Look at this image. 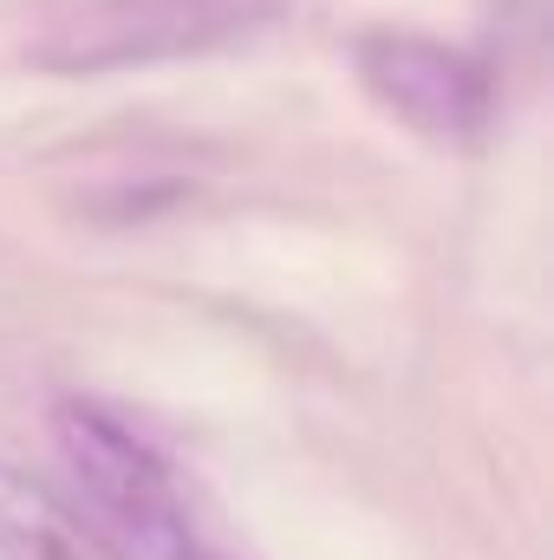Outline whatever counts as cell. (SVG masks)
Returning a JSON list of instances; mask_svg holds the SVG:
<instances>
[{
	"mask_svg": "<svg viewBox=\"0 0 554 560\" xmlns=\"http://www.w3.org/2000/svg\"><path fill=\"white\" fill-rule=\"evenodd\" d=\"M0 560H125L79 502L0 463Z\"/></svg>",
	"mask_w": 554,
	"mask_h": 560,
	"instance_id": "277c9868",
	"label": "cell"
},
{
	"mask_svg": "<svg viewBox=\"0 0 554 560\" xmlns=\"http://www.w3.org/2000/svg\"><path fill=\"white\" fill-rule=\"evenodd\" d=\"M293 0H39L26 59L59 79H99L222 52L275 26Z\"/></svg>",
	"mask_w": 554,
	"mask_h": 560,
	"instance_id": "7a4b0ae2",
	"label": "cell"
},
{
	"mask_svg": "<svg viewBox=\"0 0 554 560\" xmlns=\"http://www.w3.org/2000/svg\"><path fill=\"white\" fill-rule=\"evenodd\" d=\"M353 72L366 85V98L399 118L405 131L430 143H470L489 131V112H496V85H489V66L470 59L463 46H443L430 33H366L353 46Z\"/></svg>",
	"mask_w": 554,
	"mask_h": 560,
	"instance_id": "3957f363",
	"label": "cell"
},
{
	"mask_svg": "<svg viewBox=\"0 0 554 560\" xmlns=\"http://www.w3.org/2000/svg\"><path fill=\"white\" fill-rule=\"evenodd\" d=\"M53 443L92 509V528L125 560H235L196 515V495L176 463L138 423L92 398H66L53 405Z\"/></svg>",
	"mask_w": 554,
	"mask_h": 560,
	"instance_id": "6da1fadb",
	"label": "cell"
}]
</instances>
